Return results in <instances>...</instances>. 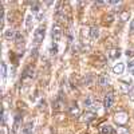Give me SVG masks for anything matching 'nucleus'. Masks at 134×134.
<instances>
[{
	"instance_id": "nucleus-1",
	"label": "nucleus",
	"mask_w": 134,
	"mask_h": 134,
	"mask_svg": "<svg viewBox=\"0 0 134 134\" xmlns=\"http://www.w3.org/2000/svg\"><path fill=\"white\" fill-rule=\"evenodd\" d=\"M44 36H46V27L39 26L35 30V34H34V43H35V46H39V44L43 42Z\"/></svg>"
},
{
	"instance_id": "nucleus-2",
	"label": "nucleus",
	"mask_w": 134,
	"mask_h": 134,
	"mask_svg": "<svg viewBox=\"0 0 134 134\" xmlns=\"http://www.w3.org/2000/svg\"><path fill=\"white\" fill-rule=\"evenodd\" d=\"M34 76H35V69L31 67V66H28V67L24 69L23 74H21V79L20 81L21 82H30V81L34 79Z\"/></svg>"
},
{
	"instance_id": "nucleus-3",
	"label": "nucleus",
	"mask_w": 134,
	"mask_h": 134,
	"mask_svg": "<svg viewBox=\"0 0 134 134\" xmlns=\"http://www.w3.org/2000/svg\"><path fill=\"white\" fill-rule=\"evenodd\" d=\"M62 34H63V31H62V28H60V26H59V24L52 26V30H51V36H52V40H55V43H57L58 40H60Z\"/></svg>"
},
{
	"instance_id": "nucleus-4",
	"label": "nucleus",
	"mask_w": 134,
	"mask_h": 134,
	"mask_svg": "<svg viewBox=\"0 0 134 134\" xmlns=\"http://www.w3.org/2000/svg\"><path fill=\"white\" fill-rule=\"evenodd\" d=\"M67 113H69V115L76 118V117H79V115H81V110H79V107H78L76 103L71 102V103L69 105V110H67Z\"/></svg>"
},
{
	"instance_id": "nucleus-5",
	"label": "nucleus",
	"mask_w": 134,
	"mask_h": 134,
	"mask_svg": "<svg viewBox=\"0 0 134 134\" xmlns=\"http://www.w3.org/2000/svg\"><path fill=\"white\" fill-rule=\"evenodd\" d=\"M114 105V93L113 91H110L105 95V99H103V106L106 109H110L111 106Z\"/></svg>"
},
{
	"instance_id": "nucleus-6",
	"label": "nucleus",
	"mask_w": 134,
	"mask_h": 134,
	"mask_svg": "<svg viewBox=\"0 0 134 134\" xmlns=\"http://www.w3.org/2000/svg\"><path fill=\"white\" fill-rule=\"evenodd\" d=\"M127 119H129V115L126 114V113H124V111H122V113H117L115 114V117H114V121L117 122L118 125H125L126 122H127Z\"/></svg>"
},
{
	"instance_id": "nucleus-7",
	"label": "nucleus",
	"mask_w": 134,
	"mask_h": 134,
	"mask_svg": "<svg viewBox=\"0 0 134 134\" xmlns=\"http://www.w3.org/2000/svg\"><path fill=\"white\" fill-rule=\"evenodd\" d=\"M54 110L55 111H62L63 109H64V99H63V97H62V94L54 100Z\"/></svg>"
},
{
	"instance_id": "nucleus-8",
	"label": "nucleus",
	"mask_w": 134,
	"mask_h": 134,
	"mask_svg": "<svg viewBox=\"0 0 134 134\" xmlns=\"http://www.w3.org/2000/svg\"><path fill=\"white\" fill-rule=\"evenodd\" d=\"M95 119V113H93V111H86V113L82 115V121L85 122V124H91V122Z\"/></svg>"
},
{
	"instance_id": "nucleus-9",
	"label": "nucleus",
	"mask_w": 134,
	"mask_h": 134,
	"mask_svg": "<svg viewBox=\"0 0 134 134\" xmlns=\"http://www.w3.org/2000/svg\"><path fill=\"white\" fill-rule=\"evenodd\" d=\"M16 35H18V32L14 28H8V30L4 31V38L7 40H15L16 39Z\"/></svg>"
},
{
	"instance_id": "nucleus-10",
	"label": "nucleus",
	"mask_w": 134,
	"mask_h": 134,
	"mask_svg": "<svg viewBox=\"0 0 134 134\" xmlns=\"http://www.w3.org/2000/svg\"><path fill=\"white\" fill-rule=\"evenodd\" d=\"M99 133H100V134H114V129H113V126H110V125L105 124V125L100 126Z\"/></svg>"
},
{
	"instance_id": "nucleus-11",
	"label": "nucleus",
	"mask_w": 134,
	"mask_h": 134,
	"mask_svg": "<svg viewBox=\"0 0 134 134\" xmlns=\"http://www.w3.org/2000/svg\"><path fill=\"white\" fill-rule=\"evenodd\" d=\"M98 83H99V86L106 87V86L110 85V78H109L107 75H99V78H98Z\"/></svg>"
},
{
	"instance_id": "nucleus-12",
	"label": "nucleus",
	"mask_w": 134,
	"mask_h": 134,
	"mask_svg": "<svg viewBox=\"0 0 134 134\" xmlns=\"http://www.w3.org/2000/svg\"><path fill=\"white\" fill-rule=\"evenodd\" d=\"M124 71H125V64H124V63H118V64H115V66L113 67V72L117 74V75L124 74Z\"/></svg>"
},
{
	"instance_id": "nucleus-13",
	"label": "nucleus",
	"mask_w": 134,
	"mask_h": 134,
	"mask_svg": "<svg viewBox=\"0 0 134 134\" xmlns=\"http://www.w3.org/2000/svg\"><path fill=\"white\" fill-rule=\"evenodd\" d=\"M32 131H34V124L32 122H27L23 126V129H21V133L23 134H32Z\"/></svg>"
},
{
	"instance_id": "nucleus-14",
	"label": "nucleus",
	"mask_w": 134,
	"mask_h": 134,
	"mask_svg": "<svg viewBox=\"0 0 134 134\" xmlns=\"http://www.w3.org/2000/svg\"><path fill=\"white\" fill-rule=\"evenodd\" d=\"M90 38L93 40H97L99 38V28L98 27H91L90 28Z\"/></svg>"
},
{
	"instance_id": "nucleus-15",
	"label": "nucleus",
	"mask_w": 134,
	"mask_h": 134,
	"mask_svg": "<svg viewBox=\"0 0 134 134\" xmlns=\"http://www.w3.org/2000/svg\"><path fill=\"white\" fill-rule=\"evenodd\" d=\"M119 50L118 48H111L110 51H109V58L110 59H118L119 58Z\"/></svg>"
},
{
	"instance_id": "nucleus-16",
	"label": "nucleus",
	"mask_w": 134,
	"mask_h": 134,
	"mask_svg": "<svg viewBox=\"0 0 134 134\" xmlns=\"http://www.w3.org/2000/svg\"><path fill=\"white\" fill-rule=\"evenodd\" d=\"M94 102H95V99H94L93 97H86V98H85V107H86L87 110H90Z\"/></svg>"
},
{
	"instance_id": "nucleus-17",
	"label": "nucleus",
	"mask_w": 134,
	"mask_h": 134,
	"mask_svg": "<svg viewBox=\"0 0 134 134\" xmlns=\"http://www.w3.org/2000/svg\"><path fill=\"white\" fill-rule=\"evenodd\" d=\"M20 121H21V115H20V114H18V115H16V118H15V122H14V129H12V131H14V133H16V131H18V129H19V126H20Z\"/></svg>"
},
{
	"instance_id": "nucleus-18",
	"label": "nucleus",
	"mask_w": 134,
	"mask_h": 134,
	"mask_svg": "<svg viewBox=\"0 0 134 134\" xmlns=\"http://www.w3.org/2000/svg\"><path fill=\"white\" fill-rule=\"evenodd\" d=\"M30 5H31V11H32V12H38L39 8H40V3L39 2H32Z\"/></svg>"
},
{
	"instance_id": "nucleus-19",
	"label": "nucleus",
	"mask_w": 134,
	"mask_h": 134,
	"mask_svg": "<svg viewBox=\"0 0 134 134\" xmlns=\"http://www.w3.org/2000/svg\"><path fill=\"white\" fill-rule=\"evenodd\" d=\"M26 27H27V31H31V28H32V16L31 15H28L26 18Z\"/></svg>"
},
{
	"instance_id": "nucleus-20",
	"label": "nucleus",
	"mask_w": 134,
	"mask_h": 134,
	"mask_svg": "<svg viewBox=\"0 0 134 134\" xmlns=\"http://www.w3.org/2000/svg\"><path fill=\"white\" fill-rule=\"evenodd\" d=\"M2 76H3V79L7 78V64H5V62H2Z\"/></svg>"
},
{
	"instance_id": "nucleus-21",
	"label": "nucleus",
	"mask_w": 134,
	"mask_h": 134,
	"mask_svg": "<svg viewBox=\"0 0 134 134\" xmlns=\"http://www.w3.org/2000/svg\"><path fill=\"white\" fill-rule=\"evenodd\" d=\"M50 52H51V55H57V54H58V44H57V43H52V44H51Z\"/></svg>"
},
{
	"instance_id": "nucleus-22",
	"label": "nucleus",
	"mask_w": 134,
	"mask_h": 134,
	"mask_svg": "<svg viewBox=\"0 0 134 134\" xmlns=\"http://www.w3.org/2000/svg\"><path fill=\"white\" fill-rule=\"evenodd\" d=\"M129 16H130V14L127 12V11H125V12H121V15H119V19H121L122 21H126V20L129 19Z\"/></svg>"
},
{
	"instance_id": "nucleus-23",
	"label": "nucleus",
	"mask_w": 134,
	"mask_h": 134,
	"mask_svg": "<svg viewBox=\"0 0 134 134\" xmlns=\"http://www.w3.org/2000/svg\"><path fill=\"white\" fill-rule=\"evenodd\" d=\"M129 98H130V100H133L134 102V87H130V90H129Z\"/></svg>"
},
{
	"instance_id": "nucleus-24",
	"label": "nucleus",
	"mask_w": 134,
	"mask_h": 134,
	"mask_svg": "<svg viewBox=\"0 0 134 134\" xmlns=\"http://www.w3.org/2000/svg\"><path fill=\"white\" fill-rule=\"evenodd\" d=\"M118 134H129V131H127L124 126H121V127L118 129Z\"/></svg>"
},
{
	"instance_id": "nucleus-25",
	"label": "nucleus",
	"mask_w": 134,
	"mask_h": 134,
	"mask_svg": "<svg viewBox=\"0 0 134 134\" xmlns=\"http://www.w3.org/2000/svg\"><path fill=\"white\" fill-rule=\"evenodd\" d=\"M129 71L134 75V60H131V62L129 63Z\"/></svg>"
},
{
	"instance_id": "nucleus-26",
	"label": "nucleus",
	"mask_w": 134,
	"mask_h": 134,
	"mask_svg": "<svg viewBox=\"0 0 134 134\" xmlns=\"http://www.w3.org/2000/svg\"><path fill=\"white\" fill-rule=\"evenodd\" d=\"M126 55H127V57H134V50H127Z\"/></svg>"
},
{
	"instance_id": "nucleus-27",
	"label": "nucleus",
	"mask_w": 134,
	"mask_h": 134,
	"mask_svg": "<svg viewBox=\"0 0 134 134\" xmlns=\"http://www.w3.org/2000/svg\"><path fill=\"white\" fill-rule=\"evenodd\" d=\"M130 32L134 34V19L131 20V23H130Z\"/></svg>"
}]
</instances>
